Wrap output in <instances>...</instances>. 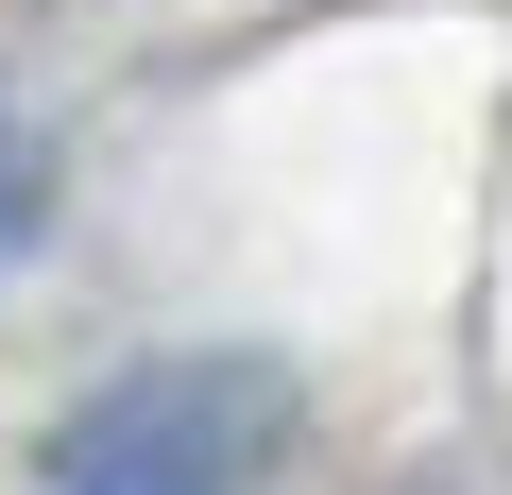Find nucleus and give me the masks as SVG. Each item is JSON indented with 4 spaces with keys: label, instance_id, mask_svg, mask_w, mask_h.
<instances>
[{
    "label": "nucleus",
    "instance_id": "f257e3e1",
    "mask_svg": "<svg viewBox=\"0 0 512 495\" xmlns=\"http://www.w3.org/2000/svg\"><path fill=\"white\" fill-rule=\"evenodd\" d=\"M274 444H291L274 359H137L35 444V495H256Z\"/></svg>",
    "mask_w": 512,
    "mask_h": 495
}]
</instances>
